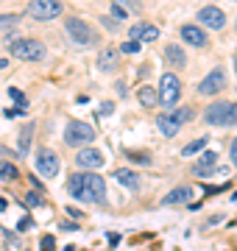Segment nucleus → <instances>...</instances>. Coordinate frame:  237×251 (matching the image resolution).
I'll use <instances>...</instances> for the list:
<instances>
[{"mask_svg": "<svg viewBox=\"0 0 237 251\" xmlns=\"http://www.w3.org/2000/svg\"><path fill=\"white\" fill-rule=\"evenodd\" d=\"M67 193L75 201H87V204H103L106 201V181L98 173H73L67 179Z\"/></svg>", "mask_w": 237, "mask_h": 251, "instance_id": "nucleus-1", "label": "nucleus"}, {"mask_svg": "<svg viewBox=\"0 0 237 251\" xmlns=\"http://www.w3.org/2000/svg\"><path fill=\"white\" fill-rule=\"evenodd\" d=\"M9 53L23 62H42L45 59V45L39 39H11Z\"/></svg>", "mask_w": 237, "mask_h": 251, "instance_id": "nucleus-2", "label": "nucleus"}, {"mask_svg": "<svg viewBox=\"0 0 237 251\" xmlns=\"http://www.w3.org/2000/svg\"><path fill=\"white\" fill-rule=\"evenodd\" d=\"M159 106H167V109H176L179 98H182V81L176 78V73H165L159 78Z\"/></svg>", "mask_w": 237, "mask_h": 251, "instance_id": "nucleus-3", "label": "nucleus"}, {"mask_svg": "<svg viewBox=\"0 0 237 251\" xmlns=\"http://www.w3.org/2000/svg\"><path fill=\"white\" fill-rule=\"evenodd\" d=\"M25 14L34 17L37 23H50V20H56L59 14H64V6L59 0H31Z\"/></svg>", "mask_w": 237, "mask_h": 251, "instance_id": "nucleus-4", "label": "nucleus"}, {"mask_svg": "<svg viewBox=\"0 0 237 251\" xmlns=\"http://www.w3.org/2000/svg\"><path fill=\"white\" fill-rule=\"evenodd\" d=\"M64 31L70 34L75 45H95L98 42V36L87 25V20H78V17H64Z\"/></svg>", "mask_w": 237, "mask_h": 251, "instance_id": "nucleus-5", "label": "nucleus"}, {"mask_svg": "<svg viewBox=\"0 0 237 251\" xmlns=\"http://www.w3.org/2000/svg\"><path fill=\"white\" fill-rule=\"evenodd\" d=\"M95 140V128L81 120H73V123L64 126V143L70 145V148H78V145H87Z\"/></svg>", "mask_w": 237, "mask_h": 251, "instance_id": "nucleus-6", "label": "nucleus"}, {"mask_svg": "<svg viewBox=\"0 0 237 251\" xmlns=\"http://www.w3.org/2000/svg\"><path fill=\"white\" fill-rule=\"evenodd\" d=\"M229 112H232V100H218V103H210L207 112H204V120L210 126H220L226 128L229 126Z\"/></svg>", "mask_w": 237, "mask_h": 251, "instance_id": "nucleus-7", "label": "nucleus"}, {"mask_svg": "<svg viewBox=\"0 0 237 251\" xmlns=\"http://www.w3.org/2000/svg\"><path fill=\"white\" fill-rule=\"evenodd\" d=\"M223 87H226V75H223L220 67H215V70L207 73V78L198 84V95H207V98H210V95H218Z\"/></svg>", "mask_w": 237, "mask_h": 251, "instance_id": "nucleus-8", "label": "nucleus"}, {"mask_svg": "<svg viewBox=\"0 0 237 251\" xmlns=\"http://www.w3.org/2000/svg\"><path fill=\"white\" fill-rule=\"evenodd\" d=\"M198 23L212 28V31H220V28L226 25V11L218 9V6H204V9L198 11Z\"/></svg>", "mask_w": 237, "mask_h": 251, "instance_id": "nucleus-9", "label": "nucleus"}, {"mask_svg": "<svg viewBox=\"0 0 237 251\" xmlns=\"http://www.w3.org/2000/svg\"><path fill=\"white\" fill-rule=\"evenodd\" d=\"M215 162H218V153L215 151H204L198 156V162L192 165V176H198V179H210L215 171H220V168H215Z\"/></svg>", "mask_w": 237, "mask_h": 251, "instance_id": "nucleus-10", "label": "nucleus"}, {"mask_svg": "<svg viewBox=\"0 0 237 251\" xmlns=\"http://www.w3.org/2000/svg\"><path fill=\"white\" fill-rule=\"evenodd\" d=\"M37 171L42 173L45 179H53L56 173H59V156H56L53 151L42 148V151L37 153Z\"/></svg>", "mask_w": 237, "mask_h": 251, "instance_id": "nucleus-11", "label": "nucleus"}, {"mask_svg": "<svg viewBox=\"0 0 237 251\" xmlns=\"http://www.w3.org/2000/svg\"><path fill=\"white\" fill-rule=\"evenodd\" d=\"M75 165L87 168V171H98V168H103V153L95 151V148H81L75 153Z\"/></svg>", "mask_w": 237, "mask_h": 251, "instance_id": "nucleus-12", "label": "nucleus"}, {"mask_svg": "<svg viewBox=\"0 0 237 251\" xmlns=\"http://www.w3.org/2000/svg\"><path fill=\"white\" fill-rule=\"evenodd\" d=\"M182 39L187 42V45H192V48H207V42H210V36L204 34V28H198V25H192V23H187V25H182Z\"/></svg>", "mask_w": 237, "mask_h": 251, "instance_id": "nucleus-13", "label": "nucleus"}, {"mask_svg": "<svg viewBox=\"0 0 237 251\" xmlns=\"http://www.w3.org/2000/svg\"><path fill=\"white\" fill-rule=\"evenodd\" d=\"M128 36H131V39H137V42H154L156 36H159V28L148 25V23H137V25H131Z\"/></svg>", "mask_w": 237, "mask_h": 251, "instance_id": "nucleus-14", "label": "nucleus"}, {"mask_svg": "<svg viewBox=\"0 0 237 251\" xmlns=\"http://www.w3.org/2000/svg\"><path fill=\"white\" fill-rule=\"evenodd\" d=\"M115 179H118L126 190H131V193H140V176H137L134 171H126V168H120V171H115Z\"/></svg>", "mask_w": 237, "mask_h": 251, "instance_id": "nucleus-15", "label": "nucleus"}, {"mask_svg": "<svg viewBox=\"0 0 237 251\" xmlns=\"http://www.w3.org/2000/svg\"><path fill=\"white\" fill-rule=\"evenodd\" d=\"M165 59H167V64H173L176 70H182L184 64H187V56H184V50L179 45H167L165 48Z\"/></svg>", "mask_w": 237, "mask_h": 251, "instance_id": "nucleus-16", "label": "nucleus"}, {"mask_svg": "<svg viewBox=\"0 0 237 251\" xmlns=\"http://www.w3.org/2000/svg\"><path fill=\"white\" fill-rule=\"evenodd\" d=\"M156 126H159L162 137H176V134H179V128H182V126L173 120V115H159V117H156Z\"/></svg>", "mask_w": 237, "mask_h": 251, "instance_id": "nucleus-17", "label": "nucleus"}, {"mask_svg": "<svg viewBox=\"0 0 237 251\" xmlns=\"http://www.w3.org/2000/svg\"><path fill=\"white\" fill-rule=\"evenodd\" d=\"M192 198V187H176L173 193H167L165 196V204L167 206H173V204H187Z\"/></svg>", "mask_w": 237, "mask_h": 251, "instance_id": "nucleus-18", "label": "nucleus"}, {"mask_svg": "<svg viewBox=\"0 0 237 251\" xmlns=\"http://www.w3.org/2000/svg\"><path fill=\"white\" fill-rule=\"evenodd\" d=\"M31 137H34V123H25L23 126V131H20V143H17L20 156H25V153L31 151Z\"/></svg>", "mask_w": 237, "mask_h": 251, "instance_id": "nucleus-19", "label": "nucleus"}, {"mask_svg": "<svg viewBox=\"0 0 237 251\" xmlns=\"http://www.w3.org/2000/svg\"><path fill=\"white\" fill-rule=\"evenodd\" d=\"M137 98H140V103L142 106H159V95L154 92V87H140V92H137Z\"/></svg>", "mask_w": 237, "mask_h": 251, "instance_id": "nucleus-20", "label": "nucleus"}, {"mask_svg": "<svg viewBox=\"0 0 237 251\" xmlns=\"http://www.w3.org/2000/svg\"><path fill=\"white\" fill-rule=\"evenodd\" d=\"M0 179L3 181H14V179H20V168L14 165V162H0Z\"/></svg>", "mask_w": 237, "mask_h": 251, "instance_id": "nucleus-21", "label": "nucleus"}, {"mask_svg": "<svg viewBox=\"0 0 237 251\" xmlns=\"http://www.w3.org/2000/svg\"><path fill=\"white\" fill-rule=\"evenodd\" d=\"M204 145H207V137H198V140H192L182 148V156H195V153L204 151Z\"/></svg>", "mask_w": 237, "mask_h": 251, "instance_id": "nucleus-22", "label": "nucleus"}, {"mask_svg": "<svg viewBox=\"0 0 237 251\" xmlns=\"http://www.w3.org/2000/svg\"><path fill=\"white\" fill-rule=\"evenodd\" d=\"M20 25V14H0V31H11Z\"/></svg>", "mask_w": 237, "mask_h": 251, "instance_id": "nucleus-23", "label": "nucleus"}, {"mask_svg": "<svg viewBox=\"0 0 237 251\" xmlns=\"http://www.w3.org/2000/svg\"><path fill=\"white\" fill-rule=\"evenodd\" d=\"M170 115H173L176 123L182 126V123H187V120H192V109H176V112H170Z\"/></svg>", "mask_w": 237, "mask_h": 251, "instance_id": "nucleus-24", "label": "nucleus"}, {"mask_svg": "<svg viewBox=\"0 0 237 251\" xmlns=\"http://www.w3.org/2000/svg\"><path fill=\"white\" fill-rule=\"evenodd\" d=\"M112 14H115V17H118V20H126L128 14H131V11H128L126 6H120L118 0H112Z\"/></svg>", "mask_w": 237, "mask_h": 251, "instance_id": "nucleus-25", "label": "nucleus"}, {"mask_svg": "<svg viewBox=\"0 0 237 251\" xmlns=\"http://www.w3.org/2000/svg\"><path fill=\"white\" fill-rule=\"evenodd\" d=\"M9 95H11L14 100H17V106H20V109H25V103H28V100H25V95H23V92H20L17 87H9Z\"/></svg>", "mask_w": 237, "mask_h": 251, "instance_id": "nucleus-26", "label": "nucleus"}, {"mask_svg": "<svg viewBox=\"0 0 237 251\" xmlns=\"http://www.w3.org/2000/svg\"><path fill=\"white\" fill-rule=\"evenodd\" d=\"M25 204L28 206H39V204H42V196H39L37 190H31V193L25 196Z\"/></svg>", "mask_w": 237, "mask_h": 251, "instance_id": "nucleus-27", "label": "nucleus"}, {"mask_svg": "<svg viewBox=\"0 0 237 251\" xmlns=\"http://www.w3.org/2000/svg\"><path fill=\"white\" fill-rule=\"evenodd\" d=\"M112 59H115V50H106V53L100 56V70H109V67H112Z\"/></svg>", "mask_w": 237, "mask_h": 251, "instance_id": "nucleus-28", "label": "nucleus"}, {"mask_svg": "<svg viewBox=\"0 0 237 251\" xmlns=\"http://www.w3.org/2000/svg\"><path fill=\"white\" fill-rule=\"evenodd\" d=\"M137 50H140L137 39H128V42H123V53H137Z\"/></svg>", "mask_w": 237, "mask_h": 251, "instance_id": "nucleus-29", "label": "nucleus"}, {"mask_svg": "<svg viewBox=\"0 0 237 251\" xmlns=\"http://www.w3.org/2000/svg\"><path fill=\"white\" fill-rule=\"evenodd\" d=\"M39 249H42V251H53L56 249V240L45 234V237H42V243H39Z\"/></svg>", "mask_w": 237, "mask_h": 251, "instance_id": "nucleus-30", "label": "nucleus"}, {"mask_svg": "<svg viewBox=\"0 0 237 251\" xmlns=\"http://www.w3.org/2000/svg\"><path fill=\"white\" fill-rule=\"evenodd\" d=\"M229 126H237V103H232V112H229Z\"/></svg>", "mask_w": 237, "mask_h": 251, "instance_id": "nucleus-31", "label": "nucleus"}, {"mask_svg": "<svg viewBox=\"0 0 237 251\" xmlns=\"http://www.w3.org/2000/svg\"><path fill=\"white\" fill-rule=\"evenodd\" d=\"M232 165L237 168V137H235V143H232Z\"/></svg>", "mask_w": 237, "mask_h": 251, "instance_id": "nucleus-32", "label": "nucleus"}, {"mask_svg": "<svg viewBox=\"0 0 237 251\" xmlns=\"http://www.w3.org/2000/svg\"><path fill=\"white\" fill-rule=\"evenodd\" d=\"M67 215H70V218H75V221H78V218H81V212H78L75 206H67Z\"/></svg>", "mask_w": 237, "mask_h": 251, "instance_id": "nucleus-33", "label": "nucleus"}, {"mask_svg": "<svg viewBox=\"0 0 237 251\" xmlns=\"http://www.w3.org/2000/svg\"><path fill=\"white\" fill-rule=\"evenodd\" d=\"M103 25H106V28H118V20H109V17H103Z\"/></svg>", "mask_w": 237, "mask_h": 251, "instance_id": "nucleus-34", "label": "nucleus"}, {"mask_svg": "<svg viewBox=\"0 0 237 251\" xmlns=\"http://www.w3.org/2000/svg\"><path fill=\"white\" fill-rule=\"evenodd\" d=\"M118 243H120V234H109V246H112V249H115Z\"/></svg>", "mask_w": 237, "mask_h": 251, "instance_id": "nucleus-35", "label": "nucleus"}, {"mask_svg": "<svg viewBox=\"0 0 237 251\" xmlns=\"http://www.w3.org/2000/svg\"><path fill=\"white\" fill-rule=\"evenodd\" d=\"M112 112H115V106H112V103H106V106L100 109V115H112Z\"/></svg>", "mask_w": 237, "mask_h": 251, "instance_id": "nucleus-36", "label": "nucleus"}, {"mask_svg": "<svg viewBox=\"0 0 237 251\" xmlns=\"http://www.w3.org/2000/svg\"><path fill=\"white\" fill-rule=\"evenodd\" d=\"M128 156H131L134 162H148V156H140V153H128Z\"/></svg>", "mask_w": 237, "mask_h": 251, "instance_id": "nucleus-37", "label": "nucleus"}, {"mask_svg": "<svg viewBox=\"0 0 237 251\" xmlns=\"http://www.w3.org/2000/svg\"><path fill=\"white\" fill-rule=\"evenodd\" d=\"M6 64H9V62H6V59H0V67H6Z\"/></svg>", "mask_w": 237, "mask_h": 251, "instance_id": "nucleus-38", "label": "nucleus"}, {"mask_svg": "<svg viewBox=\"0 0 237 251\" xmlns=\"http://www.w3.org/2000/svg\"><path fill=\"white\" fill-rule=\"evenodd\" d=\"M235 73H237V53H235Z\"/></svg>", "mask_w": 237, "mask_h": 251, "instance_id": "nucleus-39", "label": "nucleus"}, {"mask_svg": "<svg viewBox=\"0 0 237 251\" xmlns=\"http://www.w3.org/2000/svg\"><path fill=\"white\" fill-rule=\"evenodd\" d=\"M232 201H235V204H237V193H235V196H232Z\"/></svg>", "mask_w": 237, "mask_h": 251, "instance_id": "nucleus-40", "label": "nucleus"}, {"mask_svg": "<svg viewBox=\"0 0 237 251\" xmlns=\"http://www.w3.org/2000/svg\"><path fill=\"white\" fill-rule=\"evenodd\" d=\"M235 3H237V0H235Z\"/></svg>", "mask_w": 237, "mask_h": 251, "instance_id": "nucleus-41", "label": "nucleus"}]
</instances>
